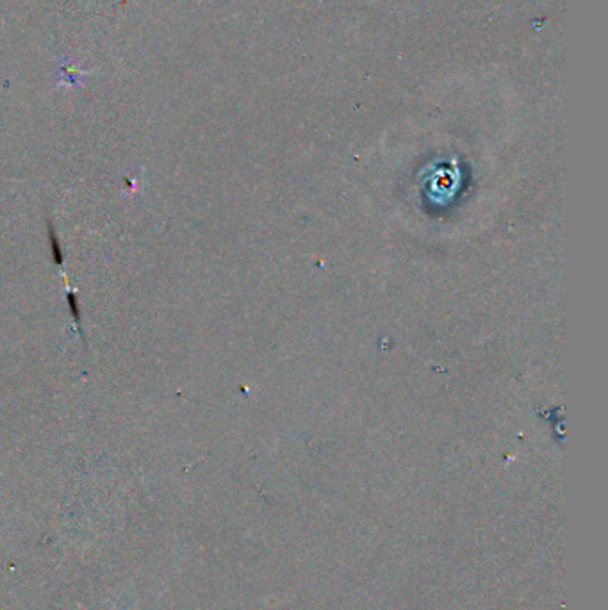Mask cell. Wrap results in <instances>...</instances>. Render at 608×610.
<instances>
[{
  "instance_id": "6da1fadb",
  "label": "cell",
  "mask_w": 608,
  "mask_h": 610,
  "mask_svg": "<svg viewBox=\"0 0 608 610\" xmlns=\"http://www.w3.org/2000/svg\"><path fill=\"white\" fill-rule=\"evenodd\" d=\"M47 225H49V236H50V247H52V259L54 263L59 266V264H63V250H61V243L59 238H57L56 234V229H54L52 222H47Z\"/></svg>"
},
{
  "instance_id": "7a4b0ae2",
  "label": "cell",
  "mask_w": 608,
  "mask_h": 610,
  "mask_svg": "<svg viewBox=\"0 0 608 610\" xmlns=\"http://www.w3.org/2000/svg\"><path fill=\"white\" fill-rule=\"evenodd\" d=\"M66 300H68V307H70V314H72L73 321H75L77 325H81V309H79V302H77V296L73 295L72 291L66 295Z\"/></svg>"
}]
</instances>
